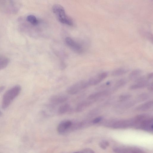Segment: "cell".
<instances>
[{
  "instance_id": "obj_29",
  "label": "cell",
  "mask_w": 153,
  "mask_h": 153,
  "mask_svg": "<svg viewBox=\"0 0 153 153\" xmlns=\"http://www.w3.org/2000/svg\"><path fill=\"white\" fill-rule=\"evenodd\" d=\"M102 142L107 147L109 146V143L107 141L105 140H103L102 141Z\"/></svg>"
},
{
  "instance_id": "obj_28",
  "label": "cell",
  "mask_w": 153,
  "mask_h": 153,
  "mask_svg": "<svg viewBox=\"0 0 153 153\" xmlns=\"http://www.w3.org/2000/svg\"><path fill=\"white\" fill-rule=\"evenodd\" d=\"M147 77L149 80L153 78V73H149L146 75Z\"/></svg>"
},
{
  "instance_id": "obj_16",
  "label": "cell",
  "mask_w": 153,
  "mask_h": 153,
  "mask_svg": "<svg viewBox=\"0 0 153 153\" xmlns=\"http://www.w3.org/2000/svg\"><path fill=\"white\" fill-rule=\"evenodd\" d=\"M141 73H142V71L140 70L135 69L129 74V78L130 80H135L139 77V76Z\"/></svg>"
},
{
  "instance_id": "obj_10",
  "label": "cell",
  "mask_w": 153,
  "mask_h": 153,
  "mask_svg": "<svg viewBox=\"0 0 153 153\" xmlns=\"http://www.w3.org/2000/svg\"><path fill=\"white\" fill-rule=\"evenodd\" d=\"M112 126L115 129L124 128L132 125L131 120H121L113 121Z\"/></svg>"
},
{
  "instance_id": "obj_3",
  "label": "cell",
  "mask_w": 153,
  "mask_h": 153,
  "mask_svg": "<svg viewBox=\"0 0 153 153\" xmlns=\"http://www.w3.org/2000/svg\"><path fill=\"white\" fill-rule=\"evenodd\" d=\"M20 7V4L16 1H0V8L8 13L17 14L18 12Z\"/></svg>"
},
{
  "instance_id": "obj_30",
  "label": "cell",
  "mask_w": 153,
  "mask_h": 153,
  "mask_svg": "<svg viewBox=\"0 0 153 153\" xmlns=\"http://www.w3.org/2000/svg\"><path fill=\"white\" fill-rule=\"evenodd\" d=\"M5 89V86H0V94L3 92Z\"/></svg>"
},
{
  "instance_id": "obj_21",
  "label": "cell",
  "mask_w": 153,
  "mask_h": 153,
  "mask_svg": "<svg viewBox=\"0 0 153 153\" xmlns=\"http://www.w3.org/2000/svg\"><path fill=\"white\" fill-rule=\"evenodd\" d=\"M27 21L34 26L37 25L38 23V21L36 17L32 15H29L27 18Z\"/></svg>"
},
{
  "instance_id": "obj_4",
  "label": "cell",
  "mask_w": 153,
  "mask_h": 153,
  "mask_svg": "<svg viewBox=\"0 0 153 153\" xmlns=\"http://www.w3.org/2000/svg\"><path fill=\"white\" fill-rule=\"evenodd\" d=\"M90 86L88 81L80 80L68 87L67 92L70 95H75Z\"/></svg>"
},
{
  "instance_id": "obj_5",
  "label": "cell",
  "mask_w": 153,
  "mask_h": 153,
  "mask_svg": "<svg viewBox=\"0 0 153 153\" xmlns=\"http://www.w3.org/2000/svg\"><path fill=\"white\" fill-rule=\"evenodd\" d=\"M73 121L69 120L62 121L58 125L57 131L61 134H65L71 132V127Z\"/></svg>"
},
{
  "instance_id": "obj_20",
  "label": "cell",
  "mask_w": 153,
  "mask_h": 153,
  "mask_svg": "<svg viewBox=\"0 0 153 153\" xmlns=\"http://www.w3.org/2000/svg\"><path fill=\"white\" fill-rule=\"evenodd\" d=\"M136 102L135 101H127L123 102L120 106L121 108L123 109H128L131 108L136 104Z\"/></svg>"
},
{
  "instance_id": "obj_15",
  "label": "cell",
  "mask_w": 153,
  "mask_h": 153,
  "mask_svg": "<svg viewBox=\"0 0 153 153\" xmlns=\"http://www.w3.org/2000/svg\"><path fill=\"white\" fill-rule=\"evenodd\" d=\"M71 110L70 105L68 104H64L58 108L57 113L59 115H62L65 114Z\"/></svg>"
},
{
  "instance_id": "obj_13",
  "label": "cell",
  "mask_w": 153,
  "mask_h": 153,
  "mask_svg": "<svg viewBox=\"0 0 153 153\" xmlns=\"http://www.w3.org/2000/svg\"><path fill=\"white\" fill-rule=\"evenodd\" d=\"M153 101H150L141 104L137 108V110L139 111H145L148 110L153 106Z\"/></svg>"
},
{
  "instance_id": "obj_22",
  "label": "cell",
  "mask_w": 153,
  "mask_h": 153,
  "mask_svg": "<svg viewBox=\"0 0 153 153\" xmlns=\"http://www.w3.org/2000/svg\"><path fill=\"white\" fill-rule=\"evenodd\" d=\"M132 97L130 94H126L120 96L119 98V101L121 102L128 101Z\"/></svg>"
},
{
  "instance_id": "obj_9",
  "label": "cell",
  "mask_w": 153,
  "mask_h": 153,
  "mask_svg": "<svg viewBox=\"0 0 153 153\" xmlns=\"http://www.w3.org/2000/svg\"><path fill=\"white\" fill-rule=\"evenodd\" d=\"M66 44L75 51L80 53L83 52V49L81 46L76 43L72 38L70 37H67L65 39Z\"/></svg>"
},
{
  "instance_id": "obj_31",
  "label": "cell",
  "mask_w": 153,
  "mask_h": 153,
  "mask_svg": "<svg viewBox=\"0 0 153 153\" xmlns=\"http://www.w3.org/2000/svg\"><path fill=\"white\" fill-rule=\"evenodd\" d=\"M3 115V113L0 110V117Z\"/></svg>"
},
{
  "instance_id": "obj_8",
  "label": "cell",
  "mask_w": 153,
  "mask_h": 153,
  "mask_svg": "<svg viewBox=\"0 0 153 153\" xmlns=\"http://www.w3.org/2000/svg\"><path fill=\"white\" fill-rule=\"evenodd\" d=\"M108 75L107 72L102 73L90 78L88 81V83L90 86L96 85L106 78Z\"/></svg>"
},
{
  "instance_id": "obj_18",
  "label": "cell",
  "mask_w": 153,
  "mask_h": 153,
  "mask_svg": "<svg viewBox=\"0 0 153 153\" xmlns=\"http://www.w3.org/2000/svg\"><path fill=\"white\" fill-rule=\"evenodd\" d=\"M150 98V95L148 93H141L137 97L136 102H144L148 99Z\"/></svg>"
},
{
  "instance_id": "obj_11",
  "label": "cell",
  "mask_w": 153,
  "mask_h": 153,
  "mask_svg": "<svg viewBox=\"0 0 153 153\" xmlns=\"http://www.w3.org/2000/svg\"><path fill=\"white\" fill-rule=\"evenodd\" d=\"M68 99V97L66 96L53 95L50 97L49 98V101L52 104H58L66 102Z\"/></svg>"
},
{
  "instance_id": "obj_26",
  "label": "cell",
  "mask_w": 153,
  "mask_h": 153,
  "mask_svg": "<svg viewBox=\"0 0 153 153\" xmlns=\"http://www.w3.org/2000/svg\"><path fill=\"white\" fill-rule=\"evenodd\" d=\"M147 87H148V89L149 90L152 92H153V84L152 82L150 83H149Z\"/></svg>"
},
{
  "instance_id": "obj_7",
  "label": "cell",
  "mask_w": 153,
  "mask_h": 153,
  "mask_svg": "<svg viewBox=\"0 0 153 153\" xmlns=\"http://www.w3.org/2000/svg\"><path fill=\"white\" fill-rule=\"evenodd\" d=\"M110 92L108 90H101L91 94L88 97L87 99L93 102H95L97 101L98 99L108 96Z\"/></svg>"
},
{
  "instance_id": "obj_19",
  "label": "cell",
  "mask_w": 153,
  "mask_h": 153,
  "mask_svg": "<svg viewBox=\"0 0 153 153\" xmlns=\"http://www.w3.org/2000/svg\"><path fill=\"white\" fill-rule=\"evenodd\" d=\"M127 83V80L124 78L121 79L117 80L115 84L113 90H118L125 85Z\"/></svg>"
},
{
  "instance_id": "obj_14",
  "label": "cell",
  "mask_w": 153,
  "mask_h": 153,
  "mask_svg": "<svg viewBox=\"0 0 153 153\" xmlns=\"http://www.w3.org/2000/svg\"><path fill=\"white\" fill-rule=\"evenodd\" d=\"M9 58L5 56L0 57V71L6 68L10 63Z\"/></svg>"
},
{
  "instance_id": "obj_25",
  "label": "cell",
  "mask_w": 153,
  "mask_h": 153,
  "mask_svg": "<svg viewBox=\"0 0 153 153\" xmlns=\"http://www.w3.org/2000/svg\"><path fill=\"white\" fill-rule=\"evenodd\" d=\"M102 119L103 117H98L92 120V123L93 124H97V123L100 122L102 120Z\"/></svg>"
},
{
  "instance_id": "obj_24",
  "label": "cell",
  "mask_w": 153,
  "mask_h": 153,
  "mask_svg": "<svg viewBox=\"0 0 153 153\" xmlns=\"http://www.w3.org/2000/svg\"><path fill=\"white\" fill-rule=\"evenodd\" d=\"M128 153H145L144 151L138 148L127 149Z\"/></svg>"
},
{
  "instance_id": "obj_17",
  "label": "cell",
  "mask_w": 153,
  "mask_h": 153,
  "mask_svg": "<svg viewBox=\"0 0 153 153\" xmlns=\"http://www.w3.org/2000/svg\"><path fill=\"white\" fill-rule=\"evenodd\" d=\"M128 72L127 69L120 68L115 69L111 73V75L113 76H118L124 75Z\"/></svg>"
},
{
  "instance_id": "obj_2",
  "label": "cell",
  "mask_w": 153,
  "mask_h": 153,
  "mask_svg": "<svg viewBox=\"0 0 153 153\" xmlns=\"http://www.w3.org/2000/svg\"><path fill=\"white\" fill-rule=\"evenodd\" d=\"M52 10L61 22L69 26L73 25L72 20L66 15L65 11L61 5L57 4L54 5Z\"/></svg>"
},
{
  "instance_id": "obj_6",
  "label": "cell",
  "mask_w": 153,
  "mask_h": 153,
  "mask_svg": "<svg viewBox=\"0 0 153 153\" xmlns=\"http://www.w3.org/2000/svg\"><path fill=\"white\" fill-rule=\"evenodd\" d=\"M134 84L129 87V89L131 90H135L142 89L147 87L149 83L148 80L144 77H140L137 81L135 82Z\"/></svg>"
},
{
  "instance_id": "obj_1",
  "label": "cell",
  "mask_w": 153,
  "mask_h": 153,
  "mask_svg": "<svg viewBox=\"0 0 153 153\" xmlns=\"http://www.w3.org/2000/svg\"><path fill=\"white\" fill-rule=\"evenodd\" d=\"M21 90V86L17 85L6 92L2 98V108L4 110L7 109L14 100L19 96Z\"/></svg>"
},
{
  "instance_id": "obj_12",
  "label": "cell",
  "mask_w": 153,
  "mask_h": 153,
  "mask_svg": "<svg viewBox=\"0 0 153 153\" xmlns=\"http://www.w3.org/2000/svg\"><path fill=\"white\" fill-rule=\"evenodd\" d=\"M93 103L88 99L82 102L78 105L76 108V111L78 113L81 112L89 107Z\"/></svg>"
},
{
  "instance_id": "obj_23",
  "label": "cell",
  "mask_w": 153,
  "mask_h": 153,
  "mask_svg": "<svg viewBox=\"0 0 153 153\" xmlns=\"http://www.w3.org/2000/svg\"><path fill=\"white\" fill-rule=\"evenodd\" d=\"M113 151L115 153H128L127 149L119 148H114Z\"/></svg>"
},
{
  "instance_id": "obj_27",
  "label": "cell",
  "mask_w": 153,
  "mask_h": 153,
  "mask_svg": "<svg viewBox=\"0 0 153 153\" xmlns=\"http://www.w3.org/2000/svg\"><path fill=\"white\" fill-rule=\"evenodd\" d=\"M99 146L100 148L103 150L106 149L107 147L105 146L104 144L101 142L99 143Z\"/></svg>"
}]
</instances>
